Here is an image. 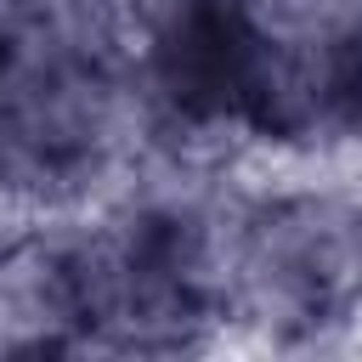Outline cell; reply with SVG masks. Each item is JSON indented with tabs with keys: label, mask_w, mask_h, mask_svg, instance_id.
<instances>
[{
	"label": "cell",
	"mask_w": 362,
	"mask_h": 362,
	"mask_svg": "<svg viewBox=\"0 0 362 362\" xmlns=\"http://www.w3.org/2000/svg\"><path fill=\"white\" fill-rule=\"evenodd\" d=\"M147 0H40V17L23 40L79 62V68H130L141 57Z\"/></svg>",
	"instance_id": "1"
},
{
	"label": "cell",
	"mask_w": 362,
	"mask_h": 362,
	"mask_svg": "<svg viewBox=\"0 0 362 362\" xmlns=\"http://www.w3.org/2000/svg\"><path fill=\"white\" fill-rule=\"evenodd\" d=\"M238 17L255 40L362 45V0H238Z\"/></svg>",
	"instance_id": "2"
},
{
	"label": "cell",
	"mask_w": 362,
	"mask_h": 362,
	"mask_svg": "<svg viewBox=\"0 0 362 362\" xmlns=\"http://www.w3.org/2000/svg\"><path fill=\"white\" fill-rule=\"evenodd\" d=\"M34 17H40V0H0V45L23 40L34 28Z\"/></svg>",
	"instance_id": "3"
},
{
	"label": "cell",
	"mask_w": 362,
	"mask_h": 362,
	"mask_svg": "<svg viewBox=\"0 0 362 362\" xmlns=\"http://www.w3.org/2000/svg\"><path fill=\"white\" fill-rule=\"evenodd\" d=\"M0 243H11V238H6V232H0Z\"/></svg>",
	"instance_id": "4"
}]
</instances>
